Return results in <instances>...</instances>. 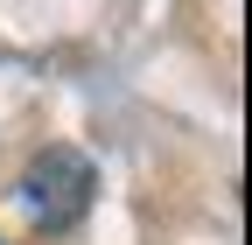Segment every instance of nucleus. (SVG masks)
<instances>
[{"instance_id":"f257e3e1","label":"nucleus","mask_w":252,"mask_h":245,"mask_svg":"<svg viewBox=\"0 0 252 245\" xmlns=\"http://www.w3.org/2000/svg\"><path fill=\"white\" fill-rule=\"evenodd\" d=\"M21 203H28V217L49 224V231L77 224L84 203H91V161L77 147H42V154L28 161V175H21Z\"/></svg>"}]
</instances>
